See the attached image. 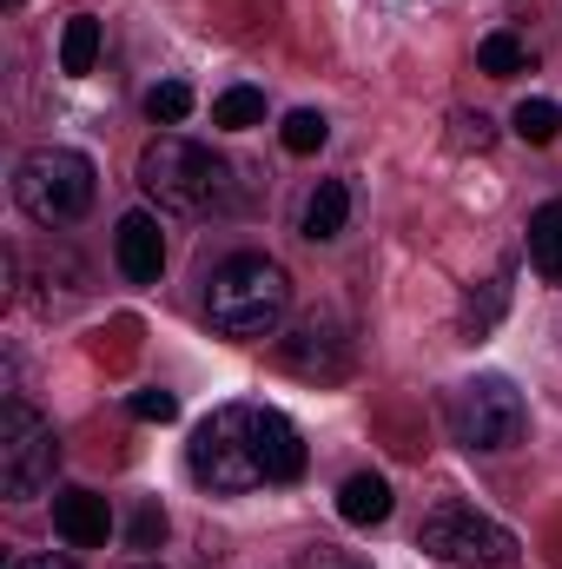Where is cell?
Masks as SVG:
<instances>
[{"label":"cell","instance_id":"cell-1","mask_svg":"<svg viewBox=\"0 0 562 569\" xmlns=\"http://www.w3.org/2000/svg\"><path fill=\"white\" fill-rule=\"evenodd\" d=\"M205 311H212V325L225 338H265L291 311V279H284L279 259H259V252L225 259L205 284Z\"/></svg>","mask_w":562,"mask_h":569},{"label":"cell","instance_id":"cell-2","mask_svg":"<svg viewBox=\"0 0 562 569\" xmlns=\"http://www.w3.org/2000/svg\"><path fill=\"white\" fill-rule=\"evenodd\" d=\"M259 418L265 405H219L205 425L192 430L185 443V463L205 490L219 497H239V490H259L265 483V463H259Z\"/></svg>","mask_w":562,"mask_h":569},{"label":"cell","instance_id":"cell-3","mask_svg":"<svg viewBox=\"0 0 562 569\" xmlns=\"http://www.w3.org/2000/svg\"><path fill=\"white\" fill-rule=\"evenodd\" d=\"M13 199L40 226H73L93 206V159L73 146H33L13 172Z\"/></svg>","mask_w":562,"mask_h":569},{"label":"cell","instance_id":"cell-4","mask_svg":"<svg viewBox=\"0 0 562 569\" xmlns=\"http://www.w3.org/2000/svg\"><path fill=\"white\" fill-rule=\"evenodd\" d=\"M140 186L165 206V212H212V206L225 199V166H219L205 146L165 133V140H152L140 152Z\"/></svg>","mask_w":562,"mask_h":569},{"label":"cell","instance_id":"cell-5","mask_svg":"<svg viewBox=\"0 0 562 569\" xmlns=\"http://www.w3.org/2000/svg\"><path fill=\"white\" fill-rule=\"evenodd\" d=\"M418 550L436 563H463V569H510L516 563V537L490 517H476L470 503H436L418 523Z\"/></svg>","mask_w":562,"mask_h":569},{"label":"cell","instance_id":"cell-6","mask_svg":"<svg viewBox=\"0 0 562 569\" xmlns=\"http://www.w3.org/2000/svg\"><path fill=\"white\" fill-rule=\"evenodd\" d=\"M53 463H60L53 425L33 405L7 398V411H0V490L7 497H40L53 483Z\"/></svg>","mask_w":562,"mask_h":569},{"label":"cell","instance_id":"cell-7","mask_svg":"<svg viewBox=\"0 0 562 569\" xmlns=\"http://www.w3.org/2000/svg\"><path fill=\"white\" fill-rule=\"evenodd\" d=\"M523 425L530 418H523V398L510 378H476L450 405V430L463 450H510V443H523Z\"/></svg>","mask_w":562,"mask_h":569},{"label":"cell","instance_id":"cell-8","mask_svg":"<svg viewBox=\"0 0 562 569\" xmlns=\"http://www.w3.org/2000/svg\"><path fill=\"white\" fill-rule=\"evenodd\" d=\"M113 259H120V272H127L133 284H152L159 272H165V232H159L152 212H127V219H120Z\"/></svg>","mask_w":562,"mask_h":569},{"label":"cell","instance_id":"cell-9","mask_svg":"<svg viewBox=\"0 0 562 569\" xmlns=\"http://www.w3.org/2000/svg\"><path fill=\"white\" fill-rule=\"evenodd\" d=\"M284 365L298 371V378H338L344 365H351V345L331 331V325H298L291 338H284Z\"/></svg>","mask_w":562,"mask_h":569},{"label":"cell","instance_id":"cell-10","mask_svg":"<svg viewBox=\"0 0 562 569\" xmlns=\"http://www.w3.org/2000/svg\"><path fill=\"white\" fill-rule=\"evenodd\" d=\"M53 530H60L73 550H100V543L113 537V510H107V497H93V490H60V497H53Z\"/></svg>","mask_w":562,"mask_h":569},{"label":"cell","instance_id":"cell-11","mask_svg":"<svg viewBox=\"0 0 562 569\" xmlns=\"http://www.w3.org/2000/svg\"><path fill=\"white\" fill-rule=\"evenodd\" d=\"M259 463H265V483H298L304 477V437L279 411L259 418Z\"/></svg>","mask_w":562,"mask_h":569},{"label":"cell","instance_id":"cell-12","mask_svg":"<svg viewBox=\"0 0 562 569\" xmlns=\"http://www.w3.org/2000/svg\"><path fill=\"white\" fill-rule=\"evenodd\" d=\"M338 517H344V523H358V530L384 523V517H391V483H384V477H371V470H364V477H351V483L338 490Z\"/></svg>","mask_w":562,"mask_h":569},{"label":"cell","instance_id":"cell-13","mask_svg":"<svg viewBox=\"0 0 562 569\" xmlns=\"http://www.w3.org/2000/svg\"><path fill=\"white\" fill-rule=\"evenodd\" d=\"M530 259H536L543 279L562 284V199H550V206L530 212Z\"/></svg>","mask_w":562,"mask_h":569},{"label":"cell","instance_id":"cell-14","mask_svg":"<svg viewBox=\"0 0 562 569\" xmlns=\"http://www.w3.org/2000/svg\"><path fill=\"white\" fill-rule=\"evenodd\" d=\"M344 219H351V192H344V179H324L304 206V239H338Z\"/></svg>","mask_w":562,"mask_h":569},{"label":"cell","instance_id":"cell-15","mask_svg":"<svg viewBox=\"0 0 562 569\" xmlns=\"http://www.w3.org/2000/svg\"><path fill=\"white\" fill-rule=\"evenodd\" d=\"M93 60H100V20L93 13H73L67 20V33H60V73H93Z\"/></svg>","mask_w":562,"mask_h":569},{"label":"cell","instance_id":"cell-16","mask_svg":"<svg viewBox=\"0 0 562 569\" xmlns=\"http://www.w3.org/2000/svg\"><path fill=\"white\" fill-rule=\"evenodd\" d=\"M476 67H483L490 80H516V73H530V53H523L516 33H483V40H476Z\"/></svg>","mask_w":562,"mask_h":569},{"label":"cell","instance_id":"cell-17","mask_svg":"<svg viewBox=\"0 0 562 569\" xmlns=\"http://www.w3.org/2000/svg\"><path fill=\"white\" fill-rule=\"evenodd\" d=\"M259 120H265V93L259 87H232V93L212 100V127H225V133H245Z\"/></svg>","mask_w":562,"mask_h":569},{"label":"cell","instance_id":"cell-18","mask_svg":"<svg viewBox=\"0 0 562 569\" xmlns=\"http://www.w3.org/2000/svg\"><path fill=\"white\" fill-rule=\"evenodd\" d=\"M185 113H192V87H185V80H159V87L145 93V120H152V127H179Z\"/></svg>","mask_w":562,"mask_h":569},{"label":"cell","instance_id":"cell-19","mask_svg":"<svg viewBox=\"0 0 562 569\" xmlns=\"http://www.w3.org/2000/svg\"><path fill=\"white\" fill-rule=\"evenodd\" d=\"M510 127H516V133H523V140H530V146H550V140H556V133H562V113H556V107H550V100H523Z\"/></svg>","mask_w":562,"mask_h":569},{"label":"cell","instance_id":"cell-20","mask_svg":"<svg viewBox=\"0 0 562 569\" xmlns=\"http://www.w3.org/2000/svg\"><path fill=\"white\" fill-rule=\"evenodd\" d=\"M279 140H284V152H318V146L331 140V127H324V113L298 107V113H291V120L279 127Z\"/></svg>","mask_w":562,"mask_h":569},{"label":"cell","instance_id":"cell-21","mask_svg":"<svg viewBox=\"0 0 562 569\" xmlns=\"http://www.w3.org/2000/svg\"><path fill=\"white\" fill-rule=\"evenodd\" d=\"M133 418L140 425H172L179 418V398L172 391H133Z\"/></svg>","mask_w":562,"mask_h":569},{"label":"cell","instance_id":"cell-22","mask_svg":"<svg viewBox=\"0 0 562 569\" xmlns=\"http://www.w3.org/2000/svg\"><path fill=\"white\" fill-rule=\"evenodd\" d=\"M159 543H165V510L145 503L140 517H133V550H159Z\"/></svg>","mask_w":562,"mask_h":569},{"label":"cell","instance_id":"cell-23","mask_svg":"<svg viewBox=\"0 0 562 569\" xmlns=\"http://www.w3.org/2000/svg\"><path fill=\"white\" fill-rule=\"evenodd\" d=\"M450 140H456V146H476V152H483V146H490V120H483V113H476V120H470V113H463V120H456V133H450Z\"/></svg>","mask_w":562,"mask_h":569},{"label":"cell","instance_id":"cell-24","mask_svg":"<svg viewBox=\"0 0 562 569\" xmlns=\"http://www.w3.org/2000/svg\"><path fill=\"white\" fill-rule=\"evenodd\" d=\"M13 569H73V563H67V557H20Z\"/></svg>","mask_w":562,"mask_h":569},{"label":"cell","instance_id":"cell-25","mask_svg":"<svg viewBox=\"0 0 562 569\" xmlns=\"http://www.w3.org/2000/svg\"><path fill=\"white\" fill-rule=\"evenodd\" d=\"M140 569H159V563H140Z\"/></svg>","mask_w":562,"mask_h":569}]
</instances>
